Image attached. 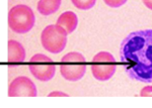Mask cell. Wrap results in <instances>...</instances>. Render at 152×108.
Masks as SVG:
<instances>
[{"label":"cell","instance_id":"6da1fadb","mask_svg":"<svg viewBox=\"0 0 152 108\" xmlns=\"http://www.w3.org/2000/svg\"><path fill=\"white\" fill-rule=\"evenodd\" d=\"M120 57L130 79L152 83V29L128 34L120 46Z\"/></svg>","mask_w":152,"mask_h":108},{"label":"cell","instance_id":"9a60e30c","mask_svg":"<svg viewBox=\"0 0 152 108\" xmlns=\"http://www.w3.org/2000/svg\"><path fill=\"white\" fill-rule=\"evenodd\" d=\"M143 3H144V5L147 7V8L152 10V0H144Z\"/></svg>","mask_w":152,"mask_h":108},{"label":"cell","instance_id":"5b68a950","mask_svg":"<svg viewBox=\"0 0 152 108\" xmlns=\"http://www.w3.org/2000/svg\"><path fill=\"white\" fill-rule=\"evenodd\" d=\"M117 70L116 59L109 51H99L92 59V76L100 82L110 80Z\"/></svg>","mask_w":152,"mask_h":108},{"label":"cell","instance_id":"7a4b0ae2","mask_svg":"<svg viewBox=\"0 0 152 108\" xmlns=\"http://www.w3.org/2000/svg\"><path fill=\"white\" fill-rule=\"evenodd\" d=\"M36 17L33 9L24 4H18L10 8L8 12L9 28L15 33H26L34 28Z\"/></svg>","mask_w":152,"mask_h":108},{"label":"cell","instance_id":"ba28073f","mask_svg":"<svg viewBox=\"0 0 152 108\" xmlns=\"http://www.w3.org/2000/svg\"><path fill=\"white\" fill-rule=\"evenodd\" d=\"M26 50L23 46L18 41H8V58L7 61L10 64H19L26 61Z\"/></svg>","mask_w":152,"mask_h":108},{"label":"cell","instance_id":"8992f818","mask_svg":"<svg viewBox=\"0 0 152 108\" xmlns=\"http://www.w3.org/2000/svg\"><path fill=\"white\" fill-rule=\"evenodd\" d=\"M29 72L41 82H48L55 76L56 66L51 58L44 54H37L29 60Z\"/></svg>","mask_w":152,"mask_h":108},{"label":"cell","instance_id":"4fadbf2b","mask_svg":"<svg viewBox=\"0 0 152 108\" xmlns=\"http://www.w3.org/2000/svg\"><path fill=\"white\" fill-rule=\"evenodd\" d=\"M140 96L142 97H152V86L143 87L140 91Z\"/></svg>","mask_w":152,"mask_h":108},{"label":"cell","instance_id":"8fae6325","mask_svg":"<svg viewBox=\"0 0 152 108\" xmlns=\"http://www.w3.org/2000/svg\"><path fill=\"white\" fill-rule=\"evenodd\" d=\"M71 2L80 10H89L95 5L96 0H71Z\"/></svg>","mask_w":152,"mask_h":108},{"label":"cell","instance_id":"7c38bea8","mask_svg":"<svg viewBox=\"0 0 152 108\" xmlns=\"http://www.w3.org/2000/svg\"><path fill=\"white\" fill-rule=\"evenodd\" d=\"M104 2L112 8H118V7L124 5L127 2V0H104Z\"/></svg>","mask_w":152,"mask_h":108},{"label":"cell","instance_id":"5bb4252c","mask_svg":"<svg viewBox=\"0 0 152 108\" xmlns=\"http://www.w3.org/2000/svg\"><path fill=\"white\" fill-rule=\"evenodd\" d=\"M52 96H65V97H68V94L67 93H64V92H60V91H54V92H51L49 94V97H52Z\"/></svg>","mask_w":152,"mask_h":108},{"label":"cell","instance_id":"9c48e42d","mask_svg":"<svg viewBox=\"0 0 152 108\" xmlns=\"http://www.w3.org/2000/svg\"><path fill=\"white\" fill-rule=\"evenodd\" d=\"M56 24L63 28L66 30V33L70 34L77 28L78 17L73 11H65L58 17Z\"/></svg>","mask_w":152,"mask_h":108},{"label":"cell","instance_id":"3957f363","mask_svg":"<svg viewBox=\"0 0 152 108\" xmlns=\"http://www.w3.org/2000/svg\"><path fill=\"white\" fill-rule=\"evenodd\" d=\"M60 73L64 79L71 82L79 81L86 72V60L84 56L77 51L66 54L61 59Z\"/></svg>","mask_w":152,"mask_h":108},{"label":"cell","instance_id":"2e32d148","mask_svg":"<svg viewBox=\"0 0 152 108\" xmlns=\"http://www.w3.org/2000/svg\"><path fill=\"white\" fill-rule=\"evenodd\" d=\"M142 1H144V0H142Z\"/></svg>","mask_w":152,"mask_h":108},{"label":"cell","instance_id":"277c9868","mask_svg":"<svg viewBox=\"0 0 152 108\" xmlns=\"http://www.w3.org/2000/svg\"><path fill=\"white\" fill-rule=\"evenodd\" d=\"M68 33L58 24H51L44 28L41 34L42 46L52 54H59L65 49Z\"/></svg>","mask_w":152,"mask_h":108},{"label":"cell","instance_id":"52a82bcc","mask_svg":"<svg viewBox=\"0 0 152 108\" xmlns=\"http://www.w3.org/2000/svg\"><path fill=\"white\" fill-rule=\"evenodd\" d=\"M38 95L35 83L26 76H19L12 80L8 87V96L36 97Z\"/></svg>","mask_w":152,"mask_h":108},{"label":"cell","instance_id":"30bf717a","mask_svg":"<svg viewBox=\"0 0 152 108\" xmlns=\"http://www.w3.org/2000/svg\"><path fill=\"white\" fill-rule=\"evenodd\" d=\"M62 0H39L37 9L39 13L44 16H48L58 11L61 6Z\"/></svg>","mask_w":152,"mask_h":108}]
</instances>
